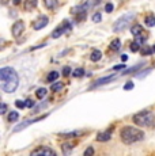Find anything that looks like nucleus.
Masks as SVG:
<instances>
[{"instance_id": "obj_25", "label": "nucleus", "mask_w": 155, "mask_h": 156, "mask_svg": "<svg viewBox=\"0 0 155 156\" xmlns=\"http://www.w3.org/2000/svg\"><path fill=\"white\" fill-rule=\"evenodd\" d=\"M151 53H154V52H153V48H150V46H144L142 49V55L143 56H148V55H151Z\"/></svg>"}, {"instance_id": "obj_13", "label": "nucleus", "mask_w": 155, "mask_h": 156, "mask_svg": "<svg viewBox=\"0 0 155 156\" xmlns=\"http://www.w3.org/2000/svg\"><path fill=\"white\" fill-rule=\"evenodd\" d=\"M101 57H102V53H101L98 49H94L93 52H91V55H90V60L93 62H97V61H99L101 60Z\"/></svg>"}, {"instance_id": "obj_16", "label": "nucleus", "mask_w": 155, "mask_h": 156, "mask_svg": "<svg viewBox=\"0 0 155 156\" xmlns=\"http://www.w3.org/2000/svg\"><path fill=\"white\" fill-rule=\"evenodd\" d=\"M57 79H59V72H56V71L49 72V73H48V76H46V82H49V83L56 82Z\"/></svg>"}, {"instance_id": "obj_10", "label": "nucleus", "mask_w": 155, "mask_h": 156, "mask_svg": "<svg viewBox=\"0 0 155 156\" xmlns=\"http://www.w3.org/2000/svg\"><path fill=\"white\" fill-rule=\"evenodd\" d=\"M113 79H114V75H110V76L101 77L99 80H97V82H94L93 84L90 86V90H93V88H97V87H101V86H103V84H108V83H110V82H112Z\"/></svg>"}, {"instance_id": "obj_4", "label": "nucleus", "mask_w": 155, "mask_h": 156, "mask_svg": "<svg viewBox=\"0 0 155 156\" xmlns=\"http://www.w3.org/2000/svg\"><path fill=\"white\" fill-rule=\"evenodd\" d=\"M135 19V14H125L123 15V16L120 18V19L116 20V23L113 25V31L114 33H120L123 31V30H125L128 27V26L132 23V20Z\"/></svg>"}, {"instance_id": "obj_30", "label": "nucleus", "mask_w": 155, "mask_h": 156, "mask_svg": "<svg viewBox=\"0 0 155 156\" xmlns=\"http://www.w3.org/2000/svg\"><path fill=\"white\" fill-rule=\"evenodd\" d=\"M15 106L18 107V109H25L26 107V103L23 101H16L15 102Z\"/></svg>"}, {"instance_id": "obj_22", "label": "nucleus", "mask_w": 155, "mask_h": 156, "mask_svg": "<svg viewBox=\"0 0 155 156\" xmlns=\"http://www.w3.org/2000/svg\"><path fill=\"white\" fill-rule=\"evenodd\" d=\"M143 65H144V62H140V64H138V65H135V67H132V68H129V69H127V71H124L123 73L124 75H128V73H133V72H136L139 69V68H142Z\"/></svg>"}, {"instance_id": "obj_8", "label": "nucleus", "mask_w": 155, "mask_h": 156, "mask_svg": "<svg viewBox=\"0 0 155 156\" xmlns=\"http://www.w3.org/2000/svg\"><path fill=\"white\" fill-rule=\"evenodd\" d=\"M23 30H25V22H23V20H16V22L13 25L11 33H13L14 37H19V35L23 33Z\"/></svg>"}, {"instance_id": "obj_33", "label": "nucleus", "mask_w": 155, "mask_h": 156, "mask_svg": "<svg viewBox=\"0 0 155 156\" xmlns=\"http://www.w3.org/2000/svg\"><path fill=\"white\" fill-rule=\"evenodd\" d=\"M71 73V68L70 67H64L63 68V76H68Z\"/></svg>"}, {"instance_id": "obj_31", "label": "nucleus", "mask_w": 155, "mask_h": 156, "mask_svg": "<svg viewBox=\"0 0 155 156\" xmlns=\"http://www.w3.org/2000/svg\"><path fill=\"white\" fill-rule=\"evenodd\" d=\"M113 10H114V5H113L112 3H108V4L105 5V11H106V12H112Z\"/></svg>"}, {"instance_id": "obj_34", "label": "nucleus", "mask_w": 155, "mask_h": 156, "mask_svg": "<svg viewBox=\"0 0 155 156\" xmlns=\"http://www.w3.org/2000/svg\"><path fill=\"white\" fill-rule=\"evenodd\" d=\"M91 155H94V149L90 147V148H87L85 151V156H91Z\"/></svg>"}, {"instance_id": "obj_21", "label": "nucleus", "mask_w": 155, "mask_h": 156, "mask_svg": "<svg viewBox=\"0 0 155 156\" xmlns=\"http://www.w3.org/2000/svg\"><path fill=\"white\" fill-rule=\"evenodd\" d=\"M80 133H82V132H78V130H75V132H70V133H60L59 136H60V137H67V139H70V137L80 136Z\"/></svg>"}, {"instance_id": "obj_37", "label": "nucleus", "mask_w": 155, "mask_h": 156, "mask_svg": "<svg viewBox=\"0 0 155 156\" xmlns=\"http://www.w3.org/2000/svg\"><path fill=\"white\" fill-rule=\"evenodd\" d=\"M121 60H123V61L125 62V61L128 60V56H127V55H123V56H121Z\"/></svg>"}, {"instance_id": "obj_20", "label": "nucleus", "mask_w": 155, "mask_h": 156, "mask_svg": "<svg viewBox=\"0 0 155 156\" xmlns=\"http://www.w3.org/2000/svg\"><path fill=\"white\" fill-rule=\"evenodd\" d=\"M46 94H48L46 88H38L37 91H35V97H37L38 99H44V98L46 97Z\"/></svg>"}, {"instance_id": "obj_32", "label": "nucleus", "mask_w": 155, "mask_h": 156, "mask_svg": "<svg viewBox=\"0 0 155 156\" xmlns=\"http://www.w3.org/2000/svg\"><path fill=\"white\" fill-rule=\"evenodd\" d=\"M133 87H135V84H133L132 82H128V83H125L124 84V90H132Z\"/></svg>"}, {"instance_id": "obj_3", "label": "nucleus", "mask_w": 155, "mask_h": 156, "mask_svg": "<svg viewBox=\"0 0 155 156\" xmlns=\"http://www.w3.org/2000/svg\"><path fill=\"white\" fill-rule=\"evenodd\" d=\"M132 119L138 126H153L154 121H155V117L151 112L144 110V112H140L138 114H135Z\"/></svg>"}, {"instance_id": "obj_36", "label": "nucleus", "mask_w": 155, "mask_h": 156, "mask_svg": "<svg viewBox=\"0 0 155 156\" xmlns=\"http://www.w3.org/2000/svg\"><path fill=\"white\" fill-rule=\"evenodd\" d=\"M25 103H26V107H33V106H34V102L30 101V99H27Z\"/></svg>"}, {"instance_id": "obj_35", "label": "nucleus", "mask_w": 155, "mask_h": 156, "mask_svg": "<svg viewBox=\"0 0 155 156\" xmlns=\"http://www.w3.org/2000/svg\"><path fill=\"white\" fill-rule=\"evenodd\" d=\"M121 69H125V65L124 64L114 65V67H113V71H121Z\"/></svg>"}, {"instance_id": "obj_23", "label": "nucleus", "mask_w": 155, "mask_h": 156, "mask_svg": "<svg viewBox=\"0 0 155 156\" xmlns=\"http://www.w3.org/2000/svg\"><path fill=\"white\" fill-rule=\"evenodd\" d=\"M18 118H19V113L11 112L10 114H8V121L10 122H15V121H18Z\"/></svg>"}, {"instance_id": "obj_6", "label": "nucleus", "mask_w": 155, "mask_h": 156, "mask_svg": "<svg viewBox=\"0 0 155 156\" xmlns=\"http://www.w3.org/2000/svg\"><path fill=\"white\" fill-rule=\"evenodd\" d=\"M55 156L56 155V152L53 151L52 148H49V147H44V145H41V147H38L37 149H34V151L31 152V156Z\"/></svg>"}, {"instance_id": "obj_14", "label": "nucleus", "mask_w": 155, "mask_h": 156, "mask_svg": "<svg viewBox=\"0 0 155 156\" xmlns=\"http://www.w3.org/2000/svg\"><path fill=\"white\" fill-rule=\"evenodd\" d=\"M131 33H132V35H135V37H140V35L143 34V27L140 25H135L131 27Z\"/></svg>"}, {"instance_id": "obj_38", "label": "nucleus", "mask_w": 155, "mask_h": 156, "mask_svg": "<svg viewBox=\"0 0 155 156\" xmlns=\"http://www.w3.org/2000/svg\"><path fill=\"white\" fill-rule=\"evenodd\" d=\"M13 2H14V4H15V5H18L20 2H22V0H13Z\"/></svg>"}, {"instance_id": "obj_15", "label": "nucleus", "mask_w": 155, "mask_h": 156, "mask_svg": "<svg viewBox=\"0 0 155 156\" xmlns=\"http://www.w3.org/2000/svg\"><path fill=\"white\" fill-rule=\"evenodd\" d=\"M59 4V0H44V5L48 8V10H53L56 8Z\"/></svg>"}, {"instance_id": "obj_9", "label": "nucleus", "mask_w": 155, "mask_h": 156, "mask_svg": "<svg viewBox=\"0 0 155 156\" xmlns=\"http://www.w3.org/2000/svg\"><path fill=\"white\" fill-rule=\"evenodd\" d=\"M45 117H48V114H45V115H41V117H37V118H33V119H27V121H25L23 124H20V125H18V126L14 128V132L22 130V129L27 128L29 125H31V124H34V122H38V121H41V119H44Z\"/></svg>"}, {"instance_id": "obj_12", "label": "nucleus", "mask_w": 155, "mask_h": 156, "mask_svg": "<svg viewBox=\"0 0 155 156\" xmlns=\"http://www.w3.org/2000/svg\"><path fill=\"white\" fill-rule=\"evenodd\" d=\"M37 3H38V0H25L23 8H25L26 11H33L35 7H37Z\"/></svg>"}, {"instance_id": "obj_28", "label": "nucleus", "mask_w": 155, "mask_h": 156, "mask_svg": "<svg viewBox=\"0 0 155 156\" xmlns=\"http://www.w3.org/2000/svg\"><path fill=\"white\" fill-rule=\"evenodd\" d=\"M8 110V106L5 103H0V115H3V114H5Z\"/></svg>"}, {"instance_id": "obj_24", "label": "nucleus", "mask_w": 155, "mask_h": 156, "mask_svg": "<svg viewBox=\"0 0 155 156\" xmlns=\"http://www.w3.org/2000/svg\"><path fill=\"white\" fill-rule=\"evenodd\" d=\"M139 48H140V44L138 42V41H135V42H132L131 44V52H133V53H136V52H139Z\"/></svg>"}, {"instance_id": "obj_11", "label": "nucleus", "mask_w": 155, "mask_h": 156, "mask_svg": "<svg viewBox=\"0 0 155 156\" xmlns=\"http://www.w3.org/2000/svg\"><path fill=\"white\" fill-rule=\"evenodd\" d=\"M112 139V129L106 132H102V133H98L97 136V141H101V143H105V141H109Z\"/></svg>"}, {"instance_id": "obj_39", "label": "nucleus", "mask_w": 155, "mask_h": 156, "mask_svg": "<svg viewBox=\"0 0 155 156\" xmlns=\"http://www.w3.org/2000/svg\"><path fill=\"white\" fill-rule=\"evenodd\" d=\"M151 48H153V52L155 53V45H154V46H151Z\"/></svg>"}, {"instance_id": "obj_29", "label": "nucleus", "mask_w": 155, "mask_h": 156, "mask_svg": "<svg viewBox=\"0 0 155 156\" xmlns=\"http://www.w3.org/2000/svg\"><path fill=\"white\" fill-rule=\"evenodd\" d=\"M101 20H102V16H101V12H95V14L93 15V22L98 23V22H101Z\"/></svg>"}, {"instance_id": "obj_2", "label": "nucleus", "mask_w": 155, "mask_h": 156, "mask_svg": "<svg viewBox=\"0 0 155 156\" xmlns=\"http://www.w3.org/2000/svg\"><path fill=\"white\" fill-rule=\"evenodd\" d=\"M120 137L124 144L129 145V144L142 141V140L144 139V133L138 128L124 126V128H121V130H120Z\"/></svg>"}, {"instance_id": "obj_5", "label": "nucleus", "mask_w": 155, "mask_h": 156, "mask_svg": "<svg viewBox=\"0 0 155 156\" xmlns=\"http://www.w3.org/2000/svg\"><path fill=\"white\" fill-rule=\"evenodd\" d=\"M70 29H71V23H70V20H63L60 25L57 26V29L53 30V33H52V38H59L60 35L64 34V33H67Z\"/></svg>"}, {"instance_id": "obj_18", "label": "nucleus", "mask_w": 155, "mask_h": 156, "mask_svg": "<svg viewBox=\"0 0 155 156\" xmlns=\"http://www.w3.org/2000/svg\"><path fill=\"white\" fill-rule=\"evenodd\" d=\"M72 148H74V145L71 143H64L61 145V149H63V154L64 155H70L71 154V151H72Z\"/></svg>"}, {"instance_id": "obj_27", "label": "nucleus", "mask_w": 155, "mask_h": 156, "mask_svg": "<svg viewBox=\"0 0 155 156\" xmlns=\"http://www.w3.org/2000/svg\"><path fill=\"white\" fill-rule=\"evenodd\" d=\"M63 87H64L63 83H53L52 84V91H60Z\"/></svg>"}, {"instance_id": "obj_7", "label": "nucleus", "mask_w": 155, "mask_h": 156, "mask_svg": "<svg viewBox=\"0 0 155 156\" xmlns=\"http://www.w3.org/2000/svg\"><path fill=\"white\" fill-rule=\"evenodd\" d=\"M48 22H49V19H48V16L45 15H40V16L37 18V19L33 22V29L34 30H41L44 29L45 26L48 25Z\"/></svg>"}, {"instance_id": "obj_17", "label": "nucleus", "mask_w": 155, "mask_h": 156, "mask_svg": "<svg viewBox=\"0 0 155 156\" xmlns=\"http://www.w3.org/2000/svg\"><path fill=\"white\" fill-rule=\"evenodd\" d=\"M109 48L113 50V52H117V50L121 48V41L118 40V38H116V40H113L112 42H110V46Z\"/></svg>"}, {"instance_id": "obj_26", "label": "nucleus", "mask_w": 155, "mask_h": 156, "mask_svg": "<svg viewBox=\"0 0 155 156\" xmlns=\"http://www.w3.org/2000/svg\"><path fill=\"white\" fill-rule=\"evenodd\" d=\"M72 75H74L75 77H82L83 75H85V69H83V68H78V69L74 71Z\"/></svg>"}, {"instance_id": "obj_19", "label": "nucleus", "mask_w": 155, "mask_h": 156, "mask_svg": "<svg viewBox=\"0 0 155 156\" xmlns=\"http://www.w3.org/2000/svg\"><path fill=\"white\" fill-rule=\"evenodd\" d=\"M144 23H146V26H148V27L155 26V16L154 15H147V16L144 18Z\"/></svg>"}, {"instance_id": "obj_1", "label": "nucleus", "mask_w": 155, "mask_h": 156, "mask_svg": "<svg viewBox=\"0 0 155 156\" xmlns=\"http://www.w3.org/2000/svg\"><path fill=\"white\" fill-rule=\"evenodd\" d=\"M18 84H19V76L14 68L4 67L0 69V87L3 91L11 94L18 88Z\"/></svg>"}]
</instances>
